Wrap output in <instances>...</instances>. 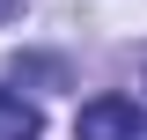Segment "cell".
I'll use <instances>...</instances> for the list:
<instances>
[{
	"instance_id": "1",
	"label": "cell",
	"mask_w": 147,
	"mask_h": 140,
	"mask_svg": "<svg viewBox=\"0 0 147 140\" xmlns=\"http://www.w3.org/2000/svg\"><path fill=\"white\" fill-rule=\"evenodd\" d=\"M132 133H140V103L132 96H96L74 118V140H132Z\"/></svg>"
},
{
	"instance_id": "3",
	"label": "cell",
	"mask_w": 147,
	"mask_h": 140,
	"mask_svg": "<svg viewBox=\"0 0 147 140\" xmlns=\"http://www.w3.org/2000/svg\"><path fill=\"white\" fill-rule=\"evenodd\" d=\"M132 140H147V133H132Z\"/></svg>"
},
{
	"instance_id": "2",
	"label": "cell",
	"mask_w": 147,
	"mask_h": 140,
	"mask_svg": "<svg viewBox=\"0 0 147 140\" xmlns=\"http://www.w3.org/2000/svg\"><path fill=\"white\" fill-rule=\"evenodd\" d=\"M37 133H44L37 103H22L15 88H0V140H37Z\"/></svg>"
}]
</instances>
